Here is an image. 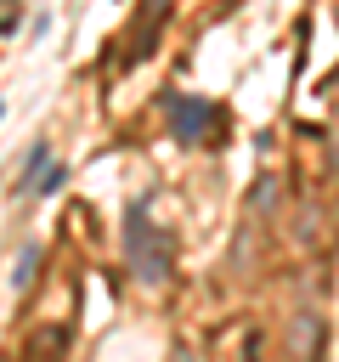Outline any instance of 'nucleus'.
I'll list each match as a JSON object with an SVG mask.
<instances>
[{
	"instance_id": "39448f33",
	"label": "nucleus",
	"mask_w": 339,
	"mask_h": 362,
	"mask_svg": "<svg viewBox=\"0 0 339 362\" xmlns=\"http://www.w3.org/2000/svg\"><path fill=\"white\" fill-rule=\"evenodd\" d=\"M0 113H6V102H0Z\"/></svg>"
},
{
	"instance_id": "f257e3e1",
	"label": "nucleus",
	"mask_w": 339,
	"mask_h": 362,
	"mask_svg": "<svg viewBox=\"0 0 339 362\" xmlns=\"http://www.w3.org/2000/svg\"><path fill=\"white\" fill-rule=\"evenodd\" d=\"M124 255H130V266H136V277L141 283H170V255H164V243L153 238V221H147V198H136L130 209H124Z\"/></svg>"
},
{
	"instance_id": "20e7f679",
	"label": "nucleus",
	"mask_w": 339,
	"mask_h": 362,
	"mask_svg": "<svg viewBox=\"0 0 339 362\" xmlns=\"http://www.w3.org/2000/svg\"><path fill=\"white\" fill-rule=\"evenodd\" d=\"M62 181H68V170H62V164H45V170H40V181H34V192H56Z\"/></svg>"
},
{
	"instance_id": "7ed1b4c3",
	"label": "nucleus",
	"mask_w": 339,
	"mask_h": 362,
	"mask_svg": "<svg viewBox=\"0 0 339 362\" xmlns=\"http://www.w3.org/2000/svg\"><path fill=\"white\" fill-rule=\"evenodd\" d=\"M34 266H40V249H23L17 266H11V288H28L34 283Z\"/></svg>"
},
{
	"instance_id": "f03ea898",
	"label": "nucleus",
	"mask_w": 339,
	"mask_h": 362,
	"mask_svg": "<svg viewBox=\"0 0 339 362\" xmlns=\"http://www.w3.org/2000/svg\"><path fill=\"white\" fill-rule=\"evenodd\" d=\"M164 113H170V136L175 141H203V124L215 119V107L203 102V96H164Z\"/></svg>"
}]
</instances>
